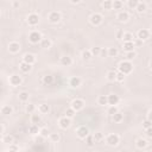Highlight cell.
<instances>
[{
  "label": "cell",
  "instance_id": "cell-1",
  "mask_svg": "<svg viewBox=\"0 0 152 152\" xmlns=\"http://www.w3.org/2000/svg\"><path fill=\"white\" fill-rule=\"evenodd\" d=\"M118 69L120 73H122L124 75H129L132 73L133 70V64L130 62V61H122L119 63V66H118Z\"/></svg>",
  "mask_w": 152,
  "mask_h": 152
},
{
  "label": "cell",
  "instance_id": "cell-2",
  "mask_svg": "<svg viewBox=\"0 0 152 152\" xmlns=\"http://www.w3.org/2000/svg\"><path fill=\"white\" fill-rule=\"evenodd\" d=\"M43 36L39 31H31L29 33V42L31 44H38V43H41L42 39H43Z\"/></svg>",
  "mask_w": 152,
  "mask_h": 152
},
{
  "label": "cell",
  "instance_id": "cell-3",
  "mask_svg": "<svg viewBox=\"0 0 152 152\" xmlns=\"http://www.w3.org/2000/svg\"><path fill=\"white\" fill-rule=\"evenodd\" d=\"M106 143L109 146H117L120 143V137L115 133H111L106 137Z\"/></svg>",
  "mask_w": 152,
  "mask_h": 152
},
{
  "label": "cell",
  "instance_id": "cell-4",
  "mask_svg": "<svg viewBox=\"0 0 152 152\" xmlns=\"http://www.w3.org/2000/svg\"><path fill=\"white\" fill-rule=\"evenodd\" d=\"M61 19H62V15H61V12H58V11H51L48 15V20L51 24H57Z\"/></svg>",
  "mask_w": 152,
  "mask_h": 152
},
{
  "label": "cell",
  "instance_id": "cell-5",
  "mask_svg": "<svg viewBox=\"0 0 152 152\" xmlns=\"http://www.w3.org/2000/svg\"><path fill=\"white\" fill-rule=\"evenodd\" d=\"M89 21H91L92 25H94V26H99V25L102 24L104 17H102V15L96 13V12H95V13H93V15L89 17Z\"/></svg>",
  "mask_w": 152,
  "mask_h": 152
},
{
  "label": "cell",
  "instance_id": "cell-6",
  "mask_svg": "<svg viewBox=\"0 0 152 152\" xmlns=\"http://www.w3.org/2000/svg\"><path fill=\"white\" fill-rule=\"evenodd\" d=\"M84 101L82 100V99H74L73 101H71V104H70V107L75 111V112H79V111H81V109H83V107H84Z\"/></svg>",
  "mask_w": 152,
  "mask_h": 152
},
{
  "label": "cell",
  "instance_id": "cell-7",
  "mask_svg": "<svg viewBox=\"0 0 152 152\" xmlns=\"http://www.w3.org/2000/svg\"><path fill=\"white\" fill-rule=\"evenodd\" d=\"M76 135H77L80 139H86L88 135H89V130H88L87 126H79L76 129Z\"/></svg>",
  "mask_w": 152,
  "mask_h": 152
},
{
  "label": "cell",
  "instance_id": "cell-8",
  "mask_svg": "<svg viewBox=\"0 0 152 152\" xmlns=\"http://www.w3.org/2000/svg\"><path fill=\"white\" fill-rule=\"evenodd\" d=\"M8 82H10V84L12 87H18V86H20L23 83V77L20 75H17V74L11 75L10 79H8Z\"/></svg>",
  "mask_w": 152,
  "mask_h": 152
},
{
  "label": "cell",
  "instance_id": "cell-9",
  "mask_svg": "<svg viewBox=\"0 0 152 152\" xmlns=\"http://www.w3.org/2000/svg\"><path fill=\"white\" fill-rule=\"evenodd\" d=\"M39 16H38L37 13H30L29 16H28V18H26V21H28V24L30 25V26H36V25H38L39 24Z\"/></svg>",
  "mask_w": 152,
  "mask_h": 152
},
{
  "label": "cell",
  "instance_id": "cell-10",
  "mask_svg": "<svg viewBox=\"0 0 152 152\" xmlns=\"http://www.w3.org/2000/svg\"><path fill=\"white\" fill-rule=\"evenodd\" d=\"M58 125H59V127L62 130H67V129L70 127V125H71V119H69L67 117H62L58 120Z\"/></svg>",
  "mask_w": 152,
  "mask_h": 152
},
{
  "label": "cell",
  "instance_id": "cell-11",
  "mask_svg": "<svg viewBox=\"0 0 152 152\" xmlns=\"http://www.w3.org/2000/svg\"><path fill=\"white\" fill-rule=\"evenodd\" d=\"M137 37H138V39H140L142 42L146 41L150 38V31L147 29H140L138 32H137Z\"/></svg>",
  "mask_w": 152,
  "mask_h": 152
},
{
  "label": "cell",
  "instance_id": "cell-12",
  "mask_svg": "<svg viewBox=\"0 0 152 152\" xmlns=\"http://www.w3.org/2000/svg\"><path fill=\"white\" fill-rule=\"evenodd\" d=\"M8 51H10L11 54H18V53L20 51V44H19L18 42H16V41L11 42V43L8 44Z\"/></svg>",
  "mask_w": 152,
  "mask_h": 152
},
{
  "label": "cell",
  "instance_id": "cell-13",
  "mask_svg": "<svg viewBox=\"0 0 152 152\" xmlns=\"http://www.w3.org/2000/svg\"><path fill=\"white\" fill-rule=\"evenodd\" d=\"M82 83V80L79 77V76H73V77L69 80V86L71 88H79Z\"/></svg>",
  "mask_w": 152,
  "mask_h": 152
},
{
  "label": "cell",
  "instance_id": "cell-14",
  "mask_svg": "<svg viewBox=\"0 0 152 152\" xmlns=\"http://www.w3.org/2000/svg\"><path fill=\"white\" fill-rule=\"evenodd\" d=\"M23 62L28 63V64L33 66L35 63H36V56H35L33 54H25V55L23 56Z\"/></svg>",
  "mask_w": 152,
  "mask_h": 152
},
{
  "label": "cell",
  "instance_id": "cell-15",
  "mask_svg": "<svg viewBox=\"0 0 152 152\" xmlns=\"http://www.w3.org/2000/svg\"><path fill=\"white\" fill-rule=\"evenodd\" d=\"M117 19L119 21H121V23H126L130 19V13L127 11H120L118 13V16H117Z\"/></svg>",
  "mask_w": 152,
  "mask_h": 152
},
{
  "label": "cell",
  "instance_id": "cell-16",
  "mask_svg": "<svg viewBox=\"0 0 152 152\" xmlns=\"http://www.w3.org/2000/svg\"><path fill=\"white\" fill-rule=\"evenodd\" d=\"M120 101V97L119 95H115V94H111L108 95V105L109 106H117Z\"/></svg>",
  "mask_w": 152,
  "mask_h": 152
},
{
  "label": "cell",
  "instance_id": "cell-17",
  "mask_svg": "<svg viewBox=\"0 0 152 152\" xmlns=\"http://www.w3.org/2000/svg\"><path fill=\"white\" fill-rule=\"evenodd\" d=\"M134 48H135L134 42H124L122 43V49H124V51H126V53L134 51Z\"/></svg>",
  "mask_w": 152,
  "mask_h": 152
},
{
  "label": "cell",
  "instance_id": "cell-18",
  "mask_svg": "<svg viewBox=\"0 0 152 152\" xmlns=\"http://www.w3.org/2000/svg\"><path fill=\"white\" fill-rule=\"evenodd\" d=\"M61 64L63 67H70L73 64V58L70 56H63V57H61Z\"/></svg>",
  "mask_w": 152,
  "mask_h": 152
},
{
  "label": "cell",
  "instance_id": "cell-19",
  "mask_svg": "<svg viewBox=\"0 0 152 152\" xmlns=\"http://www.w3.org/2000/svg\"><path fill=\"white\" fill-rule=\"evenodd\" d=\"M19 69H20L21 73L28 74V73H30V71L32 70V66H31V64H28V63H25V62H21L20 66H19Z\"/></svg>",
  "mask_w": 152,
  "mask_h": 152
},
{
  "label": "cell",
  "instance_id": "cell-20",
  "mask_svg": "<svg viewBox=\"0 0 152 152\" xmlns=\"http://www.w3.org/2000/svg\"><path fill=\"white\" fill-rule=\"evenodd\" d=\"M97 105H100V106H107L108 105V95H100L97 97Z\"/></svg>",
  "mask_w": 152,
  "mask_h": 152
},
{
  "label": "cell",
  "instance_id": "cell-21",
  "mask_svg": "<svg viewBox=\"0 0 152 152\" xmlns=\"http://www.w3.org/2000/svg\"><path fill=\"white\" fill-rule=\"evenodd\" d=\"M13 113V108H12L10 105H5L1 107V114L3 115H11Z\"/></svg>",
  "mask_w": 152,
  "mask_h": 152
},
{
  "label": "cell",
  "instance_id": "cell-22",
  "mask_svg": "<svg viewBox=\"0 0 152 152\" xmlns=\"http://www.w3.org/2000/svg\"><path fill=\"white\" fill-rule=\"evenodd\" d=\"M42 82H43V84H45V86L53 84V83H54V76H51V75H45V76H43Z\"/></svg>",
  "mask_w": 152,
  "mask_h": 152
},
{
  "label": "cell",
  "instance_id": "cell-23",
  "mask_svg": "<svg viewBox=\"0 0 152 152\" xmlns=\"http://www.w3.org/2000/svg\"><path fill=\"white\" fill-rule=\"evenodd\" d=\"M39 44H41V46H42L43 49H49V48H51L53 42H51V39H50V38H43L42 42H41Z\"/></svg>",
  "mask_w": 152,
  "mask_h": 152
},
{
  "label": "cell",
  "instance_id": "cell-24",
  "mask_svg": "<svg viewBox=\"0 0 152 152\" xmlns=\"http://www.w3.org/2000/svg\"><path fill=\"white\" fill-rule=\"evenodd\" d=\"M39 132H41V129L38 127V125H35V124H32L30 127H29V133L31 134V135H36V134H39Z\"/></svg>",
  "mask_w": 152,
  "mask_h": 152
},
{
  "label": "cell",
  "instance_id": "cell-25",
  "mask_svg": "<svg viewBox=\"0 0 152 152\" xmlns=\"http://www.w3.org/2000/svg\"><path fill=\"white\" fill-rule=\"evenodd\" d=\"M50 111V106L48 104H41L39 106H38V112H39L41 114H48Z\"/></svg>",
  "mask_w": 152,
  "mask_h": 152
},
{
  "label": "cell",
  "instance_id": "cell-26",
  "mask_svg": "<svg viewBox=\"0 0 152 152\" xmlns=\"http://www.w3.org/2000/svg\"><path fill=\"white\" fill-rule=\"evenodd\" d=\"M31 122L35 124V125H38V124H41L42 122V118H41V114H31V118H30Z\"/></svg>",
  "mask_w": 152,
  "mask_h": 152
},
{
  "label": "cell",
  "instance_id": "cell-27",
  "mask_svg": "<svg viewBox=\"0 0 152 152\" xmlns=\"http://www.w3.org/2000/svg\"><path fill=\"white\" fill-rule=\"evenodd\" d=\"M135 145H137L138 149L143 150V149H145L147 146V140H146V139H143V138H139L137 140V143H135Z\"/></svg>",
  "mask_w": 152,
  "mask_h": 152
},
{
  "label": "cell",
  "instance_id": "cell-28",
  "mask_svg": "<svg viewBox=\"0 0 152 152\" xmlns=\"http://www.w3.org/2000/svg\"><path fill=\"white\" fill-rule=\"evenodd\" d=\"M29 97H30V94L28 92H20L18 94V99H19V101H21V102H26V101H29Z\"/></svg>",
  "mask_w": 152,
  "mask_h": 152
},
{
  "label": "cell",
  "instance_id": "cell-29",
  "mask_svg": "<svg viewBox=\"0 0 152 152\" xmlns=\"http://www.w3.org/2000/svg\"><path fill=\"white\" fill-rule=\"evenodd\" d=\"M137 12L138 13H144V12L147 10V5H146V3H143V1H139V4H138V6H137Z\"/></svg>",
  "mask_w": 152,
  "mask_h": 152
},
{
  "label": "cell",
  "instance_id": "cell-30",
  "mask_svg": "<svg viewBox=\"0 0 152 152\" xmlns=\"http://www.w3.org/2000/svg\"><path fill=\"white\" fill-rule=\"evenodd\" d=\"M81 57H82L83 61H89V59L93 57V55H92V53H91V50L87 49V50H83V51H82Z\"/></svg>",
  "mask_w": 152,
  "mask_h": 152
},
{
  "label": "cell",
  "instance_id": "cell-31",
  "mask_svg": "<svg viewBox=\"0 0 152 152\" xmlns=\"http://www.w3.org/2000/svg\"><path fill=\"white\" fill-rule=\"evenodd\" d=\"M107 80L109 82H114V81H117V73L114 71V70H109L107 73Z\"/></svg>",
  "mask_w": 152,
  "mask_h": 152
},
{
  "label": "cell",
  "instance_id": "cell-32",
  "mask_svg": "<svg viewBox=\"0 0 152 152\" xmlns=\"http://www.w3.org/2000/svg\"><path fill=\"white\" fill-rule=\"evenodd\" d=\"M122 119H124V114L122 113H120V112H118L117 114H114V115L112 117V120H113V122H121L122 121Z\"/></svg>",
  "mask_w": 152,
  "mask_h": 152
},
{
  "label": "cell",
  "instance_id": "cell-33",
  "mask_svg": "<svg viewBox=\"0 0 152 152\" xmlns=\"http://www.w3.org/2000/svg\"><path fill=\"white\" fill-rule=\"evenodd\" d=\"M133 39H134L133 33H131V32H125L124 33V37H122L124 42H133Z\"/></svg>",
  "mask_w": 152,
  "mask_h": 152
},
{
  "label": "cell",
  "instance_id": "cell-34",
  "mask_svg": "<svg viewBox=\"0 0 152 152\" xmlns=\"http://www.w3.org/2000/svg\"><path fill=\"white\" fill-rule=\"evenodd\" d=\"M107 54H108V56L109 57H117L118 56V54H119V50L117 49V48H109L108 50H107Z\"/></svg>",
  "mask_w": 152,
  "mask_h": 152
},
{
  "label": "cell",
  "instance_id": "cell-35",
  "mask_svg": "<svg viewBox=\"0 0 152 152\" xmlns=\"http://www.w3.org/2000/svg\"><path fill=\"white\" fill-rule=\"evenodd\" d=\"M124 7V3L121 0H114L113 1V8L114 10H122Z\"/></svg>",
  "mask_w": 152,
  "mask_h": 152
},
{
  "label": "cell",
  "instance_id": "cell-36",
  "mask_svg": "<svg viewBox=\"0 0 152 152\" xmlns=\"http://www.w3.org/2000/svg\"><path fill=\"white\" fill-rule=\"evenodd\" d=\"M86 144H87V146H89V147H92L94 144H95V140H94V135H92V134H89L87 138H86Z\"/></svg>",
  "mask_w": 152,
  "mask_h": 152
},
{
  "label": "cell",
  "instance_id": "cell-37",
  "mask_svg": "<svg viewBox=\"0 0 152 152\" xmlns=\"http://www.w3.org/2000/svg\"><path fill=\"white\" fill-rule=\"evenodd\" d=\"M102 7L105 10H107V11L112 10L113 8V1H112V0H105V1L102 3Z\"/></svg>",
  "mask_w": 152,
  "mask_h": 152
},
{
  "label": "cell",
  "instance_id": "cell-38",
  "mask_svg": "<svg viewBox=\"0 0 152 152\" xmlns=\"http://www.w3.org/2000/svg\"><path fill=\"white\" fill-rule=\"evenodd\" d=\"M35 111H36V106L33 104H29V105L25 106V112L29 113V114H33Z\"/></svg>",
  "mask_w": 152,
  "mask_h": 152
},
{
  "label": "cell",
  "instance_id": "cell-39",
  "mask_svg": "<svg viewBox=\"0 0 152 152\" xmlns=\"http://www.w3.org/2000/svg\"><path fill=\"white\" fill-rule=\"evenodd\" d=\"M49 138H50V140H51L53 143H57V142H59L61 135H59L58 133H50Z\"/></svg>",
  "mask_w": 152,
  "mask_h": 152
},
{
  "label": "cell",
  "instance_id": "cell-40",
  "mask_svg": "<svg viewBox=\"0 0 152 152\" xmlns=\"http://www.w3.org/2000/svg\"><path fill=\"white\" fill-rule=\"evenodd\" d=\"M94 135V140H95V143H100V142H102L104 140V134L101 133V132H96L95 134H93Z\"/></svg>",
  "mask_w": 152,
  "mask_h": 152
},
{
  "label": "cell",
  "instance_id": "cell-41",
  "mask_svg": "<svg viewBox=\"0 0 152 152\" xmlns=\"http://www.w3.org/2000/svg\"><path fill=\"white\" fill-rule=\"evenodd\" d=\"M119 112V109H118V107L117 106H109V108L107 109V113L109 114L111 117H113L114 114H117Z\"/></svg>",
  "mask_w": 152,
  "mask_h": 152
},
{
  "label": "cell",
  "instance_id": "cell-42",
  "mask_svg": "<svg viewBox=\"0 0 152 152\" xmlns=\"http://www.w3.org/2000/svg\"><path fill=\"white\" fill-rule=\"evenodd\" d=\"M101 48H99V46H94V48H92L91 49V53H92V55H93V57L94 56H100L101 55Z\"/></svg>",
  "mask_w": 152,
  "mask_h": 152
},
{
  "label": "cell",
  "instance_id": "cell-43",
  "mask_svg": "<svg viewBox=\"0 0 152 152\" xmlns=\"http://www.w3.org/2000/svg\"><path fill=\"white\" fill-rule=\"evenodd\" d=\"M13 140H15V139H13V137H12V135H4L3 137V143H6V144H13Z\"/></svg>",
  "mask_w": 152,
  "mask_h": 152
},
{
  "label": "cell",
  "instance_id": "cell-44",
  "mask_svg": "<svg viewBox=\"0 0 152 152\" xmlns=\"http://www.w3.org/2000/svg\"><path fill=\"white\" fill-rule=\"evenodd\" d=\"M75 114H76V112H75L71 107H69V108L66 111V117L69 118V119H73V118L75 117Z\"/></svg>",
  "mask_w": 152,
  "mask_h": 152
},
{
  "label": "cell",
  "instance_id": "cell-45",
  "mask_svg": "<svg viewBox=\"0 0 152 152\" xmlns=\"http://www.w3.org/2000/svg\"><path fill=\"white\" fill-rule=\"evenodd\" d=\"M137 56V53L135 51H131V53H126V61H132L133 58H135Z\"/></svg>",
  "mask_w": 152,
  "mask_h": 152
},
{
  "label": "cell",
  "instance_id": "cell-46",
  "mask_svg": "<svg viewBox=\"0 0 152 152\" xmlns=\"http://www.w3.org/2000/svg\"><path fill=\"white\" fill-rule=\"evenodd\" d=\"M138 4H139L138 0H129V1H127V5H129L130 8H137Z\"/></svg>",
  "mask_w": 152,
  "mask_h": 152
},
{
  "label": "cell",
  "instance_id": "cell-47",
  "mask_svg": "<svg viewBox=\"0 0 152 152\" xmlns=\"http://www.w3.org/2000/svg\"><path fill=\"white\" fill-rule=\"evenodd\" d=\"M39 134H41L43 138H46L48 135H50V131H49L46 127H43V129H41V132H39Z\"/></svg>",
  "mask_w": 152,
  "mask_h": 152
},
{
  "label": "cell",
  "instance_id": "cell-48",
  "mask_svg": "<svg viewBox=\"0 0 152 152\" xmlns=\"http://www.w3.org/2000/svg\"><path fill=\"white\" fill-rule=\"evenodd\" d=\"M143 127H144L145 130H147V129H150V127H152V122H151L150 120H147V119H145V120L143 121Z\"/></svg>",
  "mask_w": 152,
  "mask_h": 152
},
{
  "label": "cell",
  "instance_id": "cell-49",
  "mask_svg": "<svg viewBox=\"0 0 152 152\" xmlns=\"http://www.w3.org/2000/svg\"><path fill=\"white\" fill-rule=\"evenodd\" d=\"M125 76H126V75H124L122 73L118 71V73H117V81H118V82H122V81L125 80Z\"/></svg>",
  "mask_w": 152,
  "mask_h": 152
},
{
  "label": "cell",
  "instance_id": "cell-50",
  "mask_svg": "<svg viewBox=\"0 0 152 152\" xmlns=\"http://www.w3.org/2000/svg\"><path fill=\"white\" fill-rule=\"evenodd\" d=\"M124 31L122 30H119L118 32H117V38H118V39H122V37H124Z\"/></svg>",
  "mask_w": 152,
  "mask_h": 152
},
{
  "label": "cell",
  "instance_id": "cell-51",
  "mask_svg": "<svg viewBox=\"0 0 152 152\" xmlns=\"http://www.w3.org/2000/svg\"><path fill=\"white\" fill-rule=\"evenodd\" d=\"M18 149H19V147H18L16 144H11V145H10V150H13V151H17V152H18Z\"/></svg>",
  "mask_w": 152,
  "mask_h": 152
},
{
  "label": "cell",
  "instance_id": "cell-52",
  "mask_svg": "<svg viewBox=\"0 0 152 152\" xmlns=\"http://www.w3.org/2000/svg\"><path fill=\"white\" fill-rule=\"evenodd\" d=\"M146 135H147L149 138H152V127H150V129L146 130Z\"/></svg>",
  "mask_w": 152,
  "mask_h": 152
},
{
  "label": "cell",
  "instance_id": "cell-53",
  "mask_svg": "<svg viewBox=\"0 0 152 152\" xmlns=\"http://www.w3.org/2000/svg\"><path fill=\"white\" fill-rule=\"evenodd\" d=\"M146 119H147V120H150V121L152 122V109L147 112V117H146Z\"/></svg>",
  "mask_w": 152,
  "mask_h": 152
},
{
  "label": "cell",
  "instance_id": "cell-54",
  "mask_svg": "<svg viewBox=\"0 0 152 152\" xmlns=\"http://www.w3.org/2000/svg\"><path fill=\"white\" fill-rule=\"evenodd\" d=\"M106 55H108V54H107V51L102 49V50H101V56H106Z\"/></svg>",
  "mask_w": 152,
  "mask_h": 152
},
{
  "label": "cell",
  "instance_id": "cell-55",
  "mask_svg": "<svg viewBox=\"0 0 152 152\" xmlns=\"http://www.w3.org/2000/svg\"><path fill=\"white\" fill-rule=\"evenodd\" d=\"M1 134L5 135V126L4 125H1Z\"/></svg>",
  "mask_w": 152,
  "mask_h": 152
},
{
  "label": "cell",
  "instance_id": "cell-56",
  "mask_svg": "<svg viewBox=\"0 0 152 152\" xmlns=\"http://www.w3.org/2000/svg\"><path fill=\"white\" fill-rule=\"evenodd\" d=\"M71 4H80V0H71Z\"/></svg>",
  "mask_w": 152,
  "mask_h": 152
},
{
  "label": "cell",
  "instance_id": "cell-57",
  "mask_svg": "<svg viewBox=\"0 0 152 152\" xmlns=\"http://www.w3.org/2000/svg\"><path fill=\"white\" fill-rule=\"evenodd\" d=\"M12 5H13L15 7H18V6H19V3H17V1H15V3H12Z\"/></svg>",
  "mask_w": 152,
  "mask_h": 152
},
{
  "label": "cell",
  "instance_id": "cell-58",
  "mask_svg": "<svg viewBox=\"0 0 152 152\" xmlns=\"http://www.w3.org/2000/svg\"><path fill=\"white\" fill-rule=\"evenodd\" d=\"M149 67H150V69L152 70V59H151V62H150V66H149Z\"/></svg>",
  "mask_w": 152,
  "mask_h": 152
},
{
  "label": "cell",
  "instance_id": "cell-59",
  "mask_svg": "<svg viewBox=\"0 0 152 152\" xmlns=\"http://www.w3.org/2000/svg\"><path fill=\"white\" fill-rule=\"evenodd\" d=\"M6 152H17V151H13V150H10V149H8Z\"/></svg>",
  "mask_w": 152,
  "mask_h": 152
},
{
  "label": "cell",
  "instance_id": "cell-60",
  "mask_svg": "<svg viewBox=\"0 0 152 152\" xmlns=\"http://www.w3.org/2000/svg\"><path fill=\"white\" fill-rule=\"evenodd\" d=\"M143 152H146V151H143Z\"/></svg>",
  "mask_w": 152,
  "mask_h": 152
}]
</instances>
